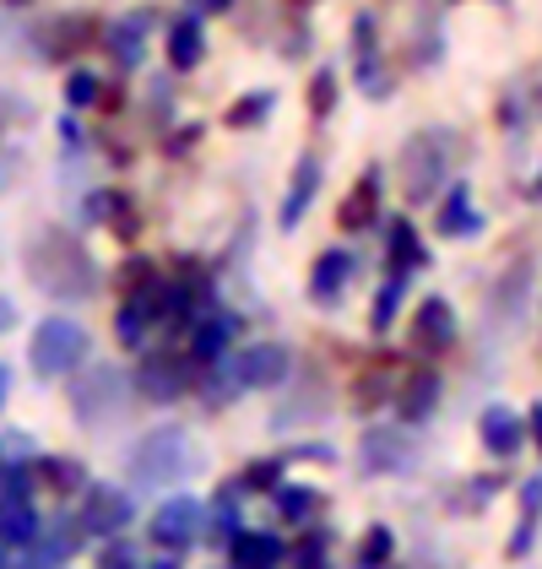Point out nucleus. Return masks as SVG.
I'll list each match as a JSON object with an SVG mask.
<instances>
[{
    "mask_svg": "<svg viewBox=\"0 0 542 569\" xmlns=\"http://www.w3.org/2000/svg\"><path fill=\"white\" fill-rule=\"evenodd\" d=\"M28 271H33V282L54 293V299H88L92 288H98V271H92L88 250L71 239V233H60V228H49L33 239V250H28Z\"/></svg>",
    "mask_w": 542,
    "mask_h": 569,
    "instance_id": "obj_1",
    "label": "nucleus"
},
{
    "mask_svg": "<svg viewBox=\"0 0 542 569\" xmlns=\"http://www.w3.org/2000/svg\"><path fill=\"white\" fill-rule=\"evenodd\" d=\"M190 461H195V450H190L184 429H152V435L136 439L131 478L141 488H163V482H180L190 472Z\"/></svg>",
    "mask_w": 542,
    "mask_h": 569,
    "instance_id": "obj_2",
    "label": "nucleus"
},
{
    "mask_svg": "<svg viewBox=\"0 0 542 569\" xmlns=\"http://www.w3.org/2000/svg\"><path fill=\"white\" fill-rule=\"evenodd\" d=\"M28 358H33V375H39V380H60V375L82 369L88 331H82L77 320H66V315H49V320H39V331H33Z\"/></svg>",
    "mask_w": 542,
    "mask_h": 569,
    "instance_id": "obj_3",
    "label": "nucleus"
},
{
    "mask_svg": "<svg viewBox=\"0 0 542 569\" xmlns=\"http://www.w3.org/2000/svg\"><path fill=\"white\" fill-rule=\"evenodd\" d=\"M445 163H451V136L445 131H418L402 147V190L406 201H429L445 184Z\"/></svg>",
    "mask_w": 542,
    "mask_h": 569,
    "instance_id": "obj_4",
    "label": "nucleus"
},
{
    "mask_svg": "<svg viewBox=\"0 0 542 569\" xmlns=\"http://www.w3.org/2000/svg\"><path fill=\"white\" fill-rule=\"evenodd\" d=\"M288 369H293V358L282 342H255V348L233 352L223 369V380H233L228 391H271V386H282L288 380Z\"/></svg>",
    "mask_w": 542,
    "mask_h": 569,
    "instance_id": "obj_5",
    "label": "nucleus"
},
{
    "mask_svg": "<svg viewBox=\"0 0 542 569\" xmlns=\"http://www.w3.org/2000/svg\"><path fill=\"white\" fill-rule=\"evenodd\" d=\"M201 531H207V505H201V499H190V493L163 499V505H158V516L147 521V537H152L158 548H169V553H184Z\"/></svg>",
    "mask_w": 542,
    "mask_h": 569,
    "instance_id": "obj_6",
    "label": "nucleus"
},
{
    "mask_svg": "<svg viewBox=\"0 0 542 569\" xmlns=\"http://www.w3.org/2000/svg\"><path fill=\"white\" fill-rule=\"evenodd\" d=\"M163 315H174V293H169L163 282H147L141 293L126 299L120 320H114V331H120V342H126V348H141V337H147Z\"/></svg>",
    "mask_w": 542,
    "mask_h": 569,
    "instance_id": "obj_7",
    "label": "nucleus"
},
{
    "mask_svg": "<svg viewBox=\"0 0 542 569\" xmlns=\"http://www.w3.org/2000/svg\"><path fill=\"white\" fill-rule=\"evenodd\" d=\"M136 505L126 488H114V482H98V488H88V510H82V531H92V537H120L126 526H131Z\"/></svg>",
    "mask_w": 542,
    "mask_h": 569,
    "instance_id": "obj_8",
    "label": "nucleus"
},
{
    "mask_svg": "<svg viewBox=\"0 0 542 569\" xmlns=\"http://www.w3.org/2000/svg\"><path fill=\"white\" fill-rule=\"evenodd\" d=\"M184 380H190V369H184L180 352H152L136 369V391L147 396V401H174V396H184Z\"/></svg>",
    "mask_w": 542,
    "mask_h": 569,
    "instance_id": "obj_9",
    "label": "nucleus"
},
{
    "mask_svg": "<svg viewBox=\"0 0 542 569\" xmlns=\"http://www.w3.org/2000/svg\"><path fill=\"white\" fill-rule=\"evenodd\" d=\"M412 439L402 435V429H369V435L359 439V461L363 472H402V467H412Z\"/></svg>",
    "mask_w": 542,
    "mask_h": 569,
    "instance_id": "obj_10",
    "label": "nucleus"
},
{
    "mask_svg": "<svg viewBox=\"0 0 542 569\" xmlns=\"http://www.w3.org/2000/svg\"><path fill=\"white\" fill-rule=\"evenodd\" d=\"M412 342L423 352H445L455 342V309L451 299H440V293H429L418 315H412Z\"/></svg>",
    "mask_w": 542,
    "mask_h": 569,
    "instance_id": "obj_11",
    "label": "nucleus"
},
{
    "mask_svg": "<svg viewBox=\"0 0 542 569\" xmlns=\"http://www.w3.org/2000/svg\"><path fill=\"white\" fill-rule=\"evenodd\" d=\"M478 439H483L489 456L504 461V456H515V450L526 445V423H521L510 407H499L494 401V407H483V418H478Z\"/></svg>",
    "mask_w": 542,
    "mask_h": 569,
    "instance_id": "obj_12",
    "label": "nucleus"
},
{
    "mask_svg": "<svg viewBox=\"0 0 542 569\" xmlns=\"http://www.w3.org/2000/svg\"><path fill=\"white\" fill-rule=\"evenodd\" d=\"M233 331H239V320H233V315H223V309L201 315V320L190 326V358H195V363H218V358H228Z\"/></svg>",
    "mask_w": 542,
    "mask_h": 569,
    "instance_id": "obj_13",
    "label": "nucleus"
},
{
    "mask_svg": "<svg viewBox=\"0 0 542 569\" xmlns=\"http://www.w3.org/2000/svg\"><path fill=\"white\" fill-rule=\"evenodd\" d=\"M282 537H271V531H239L233 542H228V559L233 569H277L282 565Z\"/></svg>",
    "mask_w": 542,
    "mask_h": 569,
    "instance_id": "obj_14",
    "label": "nucleus"
},
{
    "mask_svg": "<svg viewBox=\"0 0 542 569\" xmlns=\"http://www.w3.org/2000/svg\"><path fill=\"white\" fill-rule=\"evenodd\" d=\"M320 190V158L315 152H304L299 158V169H293V184H288V201H282V228H299L304 222V212H310V201H315Z\"/></svg>",
    "mask_w": 542,
    "mask_h": 569,
    "instance_id": "obj_15",
    "label": "nucleus"
},
{
    "mask_svg": "<svg viewBox=\"0 0 542 569\" xmlns=\"http://www.w3.org/2000/svg\"><path fill=\"white\" fill-rule=\"evenodd\" d=\"M114 407H120V375H114V369H98V375H88V380L77 386V418H82V423L109 418Z\"/></svg>",
    "mask_w": 542,
    "mask_h": 569,
    "instance_id": "obj_16",
    "label": "nucleus"
},
{
    "mask_svg": "<svg viewBox=\"0 0 542 569\" xmlns=\"http://www.w3.org/2000/svg\"><path fill=\"white\" fill-rule=\"evenodd\" d=\"M348 277H353V256H348V250H325L315 261V271H310V299L337 305L342 288H348Z\"/></svg>",
    "mask_w": 542,
    "mask_h": 569,
    "instance_id": "obj_17",
    "label": "nucleus"
},
{
    "mask_svg": "<svg viewBox=\"0 0 542 569\" xmlns=\"http://www.w3.org/2000/svg\"><path fill=\"white\" fill-rule=\"evenodd\" d=\"M147 28H152V17H147V11L120 17V22L109 28V54H114L120 66H141V54H147Z\"/></svg>",
    "mask_w": 542,
    "mask_h": 569,
    "instance_id": "obj_18",
    "label": "nucleus"
},
{
    "mask_svg": "<svg viewBox=\"0 0 542 569\" xmlns=\"http://www.w3.org/2000/svg\"><path fill=\"white\" fill-rule=\"evenodd\" d=\"M483 228V218H478V207H472V190L466 184H451V196L440 201V233L445 239H472Z\"/></svg>",
    "mask_w": 542,
    "mask_h": 569,
    "instance_id": "obj_19",
    "label": "nucleus"
},
{
    "mask_svg": "<svg viewBox=\"0 0 542 569\" xmlns=\"http://www.w3.org/2000/svg\"><path fill=\"white\" fill-rule=\"evenodd\" d=\"M434 401H440V375H412L402 380V391H397V412H402V423H423L429 412H434Z\"/></svg>",
    "mask_w": 542,
    "mask_h": 569,
    "instance_id": "obj_20",
    "label": "nucleus"
},
{
    "mask_svg": "<svg viewBox=\"0 0 542 569\" xmlns=\"http://www.w3.org/2000/svg\"><path fill=\"white\" fill-rule=\"evenodd\" d=\"M538 526H542V478H532L521 488V526L510 531V559H526V548L538 542Z\"/></svg>",
    "mask_w": 542,
    "mask_h": 569,
    "instance_id": "obj_21",
    "label": "nucleus"
},
{
    "mask_svg": "<svg viewBox=\"0 0 542 569\" xmlns=\"http://www.w3.org/2000/svg\"><path fill=\"white\" fill-rule=\"evenodd\" d=\"M39 537V516L28 499H0V548H22Z\"/></svg>",
    "mask_w": 542,
    "mask_h": 569,
    "instance_id": "obj_22",
    "label": "nucleus"
},
{
    "mask_svg": "<svg viewBox=\"0 0 542 569\" xmlns=\"http://www.w3.org/2000/svg\"><path fill=\"white\" fill-rule=\"evenodd\" d=\"M201 54H207V33H201V22H195V17L174 22V28H169V60H174V71L201 66Z\"/></svg>",
    "mask_w": 542,
    "mask_h": 569,
    "instance_id": "obj_23",
    "label": "nucleus"
},
{
    "mask_svg": "<svg viewBox=\"0 0 542 569\" xmlns=\"http://www.w3.org/2000/svg\"><path fill=\"white\" fill-rule=\"evenodd\" d=\"M429 261V250H423V239H418V228L412 222H397L391 228V271H418V266Z\"/></svg>",
    "mask_w": 542,
    "mask_h": 569,
    "instance_id": "obj_24",
    "label": "nucleus"
},
{
    "mask_svg": "<svg viewBox=\"0 0 542 569\" xmlns=\"http://www.w3.org/2000/svg\"><path fill=\"white\" fill-rule=\"evenodd\" d=\"M277 510H282V521L304 526L320 510V493L315 488H304V482H282V488H277Z\"/></svg>",
    "mask_w": 542,
    "mask_h": 569,
    "instance_id": "obj_25",
    "label": "nucleus"
},
{
    "mask_svg": "<svg viewBox=\"0 0 542 569\" xmlns=\"http://www.w3.org/2000/svg\"><path fill=\"white\" fill-rule=\"evenodd\" d=\"M406 282H412L406 271H391V277H385V288H380V299H374V315H369L374 331H391V326H397V309H402V299H406Z\"/></svg>",
    "mask_w": 542,
    "mask_h": 569,
    "instance_id": "obj_26",
    "label": "nucleus"
},
{
    "mask_svg": "<svg viewBox=\"0 0 542 569\" xmlns=\"http://www.w3.org/2000/svg\"><path fill=\"white\" fill-rule=\"evenodd\" d=\"M374 207H380V174H363V184L342 201V228H363V222H374Z\"/></svg>",
    "mask_w": 542,
    "mask_h": 569,
    "instance_id": "obj_27",
    "label": "nucleus"
},
{
    "mask_svg": "<svg viewBox=\"0 0 542 569\" xmlns=\"http://www.w3.org/2000/svg\"><path fill=\"white\" fill-rule=\"evenodd\" d=\"M391 553H397V537H391L385 526H369L363 542H359V569H385Z\"/></svg>",
    "mask_w": 542,
    "mask_h": 569,
    "instance_id": "obj_28",
    "label": "nucleus"
},
{
    "mask_svg": "<svg viewBox=\"0 0 542 569\" xmlns=\"http://www.w3.org/2000/svg\"><path fill=\"white\" fill-rule=\"evenodd\" d=\"M271 103H277L271 92H250V98H244L239 109H228V126H255V120H267Z\"/></svg>",
    "mask_w": 542,
    "mask_h": 569,
    "instance_id": "obj_29",
    "label": "nucleus"
},
{
    "mask_svg": "<svg viewBox=\"0 0 542 569\" xmlns=\"http://www.w3.org/2000/svg\"><path fill=\"white\" fill-rule=\"evenodd\" d=\"M331 103H337V77H331V71H315V82H310V109H315V114H331Z\"/></svg>",
    "mask_w": 542,
    "mask_h": 569,
    "instance_id": "obj_30",
    "label": "nucleus"
},
{
    "mask_svg": "<svg viewBox=\"0 0 542 569\" xmlns=\"http://www.w3.org/2000/svg\"><path fill=\"white\" fill-rule=\"evenodd\" d=\"M66 98H71L77 109H88V103H98V77H92V71H77V77L66 82Z\"/></svg>",
    "mask_w": 542,
    "mask_h": 569,
    "instance_id": "obj_31",
    "label": "nucleus"
},
{
    "mask_svg": "<svg viewBox=\"0 0 542 569\" xmlns=\"http://www.w3.org/2000/svg\"><path fill=\"white\" fill-rule=\"evenodd\" d=\"M44 478H49V488L66 493V488H82V467H77V461H49Z\"/></svg>",
    "mask_w": 542,
    "mask_h": 569,
    "instance_id": "obj_32",
    "label": "nucleus"
},
{
    "mask_svg": "<svg viewBox=\"0 0 542 569\" xmlns=\"http://www.w3.org/2000/svg\"><path fill=\"white\" fill-rule=\"evenodd\" d=\"M282 461H255L250 472H244V488H282Z\"/></svg>",
    "mask_w": 542,
    "mask_h": 569,
    "instance_id": "obj_33",
    "label": "nucleus"
},
{
    "mask_svg": "<svg viewBox=\"0 0 542 569\" xmlns=\"http://www.w3.org/2000/svg\"><path fill=\"white\" fill-rule=\"evenodd\" d=\"M98 569H141V565H136V553H131V548H109V553H103V565H98Z\"/></svg>",
    "mask_w": 542,
    "mask_h": 569,
    "instance_id": "obj_34",
    "label": "nucleus"
},
{
    "mask_svg": "<svg viewBox=\"0 0 542 569\" xmlns=\"http://www.w3.org/2000/svg\"><path fill=\"white\" fill-rule=\"evenodd\" d=\"M190 6H195V11H228L233 0H190Z\"/></svg>",
    "mask_w": 542,
    "mask_h": 569,
    "instance_id": "obj_35",
    "label": "nucleus"
},
{
    "mask_svg": "<svg viewBox=\"0 0 542 569\" xmlns=\"http://www.w3.org/2000/svg\"><path fill=\"white\" fill-rule=\"evenodd\" d=\"M532 439H538V445H542V401H538V407H532Z\"/></svg>",
    "mask_w": 542,
    "mask_h": 569,
    "instance_id": "obj_36",
    "label": "nucleus"
},
{
    "mask_svg": "<svg viewBox=\"0 0 542 569\" xmlns=\"http://www.w3.org/2000/svg\"><path fill=\"white\" fill-rule=\"evenodd\" d=\"M6 391H11V369L0 363V401H6Z\"/></svg>",
    "mask_w": 542,
    "mask_h": 569,
    "instance_id": "obj_37",
    "label": "nucleus"
},
{
    "mask_svg": "<svg viewBox=\"0 0 542 569\" xmlns=\"http://www.w3.org/2000/svg\"><path fill=\"white\" fill-rule=\"evenodd\" d=\"M532 196H538V201H542V174H538V184H532Z\"/></svg>",
    "mask_w": 542,
    "mask_h": 569,
    "instance_id": "obj_38",
    "label": "nucleus"
},
{
    "mask_svg": "<svg viewBox=\"0 0 542 569\" xmlns=\"http://www.w3.org/2000/svg\"><path fill=\"white\" fill-rule=\"evenodd\" d=\"M0 569H11V565H6V548H0Z\"/></svg>",
    "mask_w": 542,
    "mask_h": 569,
    "instance_id": "obj_39",
    "label": "nucleus"
},
{
    "mask_svg": "<svg viewBox=\"0 0 542 569\" xmlns=\"http://www.w3.org/2000/svg\"><path fill=\"white\" fill-rule=\"evenodd\" d=\"M538 109H542V92H538Z\"/></svg>",
    "mask_w": 542,
    "mask_h": 569,
    "instance_id": "obj_40",
    "label": "nucleus"
}]
</instances>
